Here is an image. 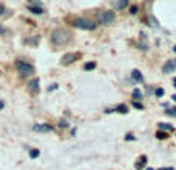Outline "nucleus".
<instances>
[{"mask_svg": "<svg viewBox=\"0 0 176 170\" xmlns=\"http://www.w3.org/2000/svg\"><path fill=\"white\" fill-rule=\"evenodd\" d=\"M23 42H25V44H30V45H38V44H39V36H34V38H27Z\"/></svg>", "mask_w": 176, "mask_h": 170, "instance_id": "4468645a", "label": "nucleus"}, {"mask_svg": "<svg viewBox=\"0 0 176 170\" xmlns=\"http://www.w3.org/2000/svg\"><path fill=\"white\" fill-rule=\"evenodd\" d=\"M130 11H131V14H137L139 8H137V6H131V10H130Z\"/></svg>", "mask_w": 176, "mask_h": 170, "instance_id": "a878e982", "label": "nucleus"}, {"mask_svg": "<svg viewBox=\"0 0 176 170\" xmlns=\"http://www.w3.org/2000/svg\"><path fill=\"white\" fill-rule=\"evenodd\" d=\"M33 130L39 131V133H50V131H53V127L48 123H41V125L36 123V125H33Z\"/></svg>", "mask_w": 176, "mask_h": 170, "instance_id": "6e6552de", "label": "nucleus"}, {"mask_svg": "<svg viewBox=\"0 0 176 170\" xmlns=\"http://www.w3.org/2000/svg\"><path fill=\"white\" fill-rule=\"evenodd\" d=\"M156 137H158V139H167V137H168V134H167V133H164V131H158V133H156Z\"/></svg>", "mask_w": 176, "mask_h": 170, "instance_id": "6ab92c4d", "label": "nucleus"}, {"mask_svg": "<svg viewBox=\"0 0 176 170\" xmlns=\"http://www.w3.org/2000/svg\"><path fill=\"white\" fill-rule=\"evenodd\" d=\"M133 106H134V108H137V109H143V106H142L140 103H137V102H133Z\"/></svg>", "mask_w": 176, "mask_h": 170, "instance_id": "393cba45", "label": "nucleus"}, {"mask_svg": "<svg viewBox=\"0 0 176 170\" xmlns=\"http://www.w3.org/2000/svg\"><path fill=\"white\" fill-rule=\"evenodd\" d=\"M173 50H174V53H176V45H174V47H173Z\"/></svg>", "mask_w": 176, "mask_h": 170, "instance_id": "72a5a7b5", "label": "nucleus"}, {"mask_svg": "<svg viewBox=\"0 0 176 170\" xmlns=\"http://www.w3.org/2000/svg\"><path fill=\"white\" fill-rule=\"evenodd\" d=\"M158 127H159V131H164V133H165V131H173V130H174L170 123H159Z\"/></svg>", "mask_w": 176, "mask_h": 170, "instance_id": "ddd939ff", "label": "nucleus"}, {"mask_svg": "<svg viewBox=\"0 0 176 170\" xmlns=\"http://www.w3.org/2000/svg\"><path fill=\"white\" fill-rule=\"evenodd\" d=\"M154 94H156V97H162V95H164V89H162V87H158V89L154 91Z\"/></svg>", "mask_w": 176, "mask_h": 170, "instance_id": "4be33fe9", "label": "nucleus"}, {"mask_svg": "<svg viewBox=\"0 0 176 170\" xmlns=\"http://www.w3.org/2000/svg\"><path fill=\"white\" fill-rule=\"evenodd\" d=\"M5 33H6V30H5L2 25H0V34H5Z\"/></svg>", "mask_w": 176, "mask_h": 170, "instance_id": "c85d7f7f", "label": "nucleus"}, {"mask_svg": "<svg viewBox=\"0 0 176 170\" xmlns=\"http://www.w3.org/2000/svg\"><path fill=\"white\" fill-rule=\"evenodd\" d=\"M115 111H117V112H122V114H126V112H128V106H126V105H118V106L115 108Z\"/></svg>", "mask_w": 176, "mask_h": 170, "instance_id": "2eb2a0df", "label": "nucleus"}, {"mask_svg": "<svg viewBox=\"0 0 176 170\" xmlns=\"http://www.w3.org/2000/svg\"><path fill=\"white\" fill-rule=\"evenodd\" d=\"M125 140H136V137L133 134H126V136H125Z\"/></svg>", "mask_w": 176, "mask_h": 170, "instance_id": "b1692460", "label": "nucleus"}, {"mask_svg": "<svg viewBox=\"0 0 176 170\" xmlns=\"http://www.w3.org/2000/svg\"><path fill=\"white\" fill-rule=\"evenodd\" d=\"M73 27H77L80 30H95L97 28V23L89 20V19H84V17H77L73 22Z\"/></svg>", "mask_w": 176, "mask_h": 170, "instance_id": "f03ea898", "label": "nucleus"}, {"mask_svg": "<svg viewBox=\"0 0 176 170\" xmlns=\"http://www.w3.org/2000/svg\"><path fill=\"white\" fill-rule=\"evenodd\" d=\"M165 114H167V115H176V108H168V109H165Z\"/></svg>", "mask_w": 176, "mask_h": 170, "instance_id": "aec40b11", "label": "nucleus"}, {"mask_svg": "<svg viewBox=\"0 0 176 170\" xmlns=\"http://www.w3.org/2000/svg\"><path fill=\"white\" fill-rule=\"evenodd\" d=\"M95 67H97L95 63H86V64H84V69H86V70H94Z\"/></svg>", "mask_w": 176, "mask_h": 170, "instance_id": "f3484780", "label": "nucleus"}, {"mask_svg": "<svg viewBox=\"0 0 176 170\" xmlns=\"http://www.w3.org/2000/svg\"><path fill=\"white\" fill-rule=\"evenodd\" d=\"M115 10H123V8H126L130 3H128V0H122V2H114L112 3Z\"/></svg>", "mask_w": 176, "mask_h": 170, "instance_id": "9b49d317", "label": "nucleus"}, {"mask_svg": "<svg viewBox=\"0 0 176 170\" xmlns=\"http://www.w3.org/2000/svg\"><path fill=\"white\" fill-rule=\"evenodd\" d=\"M28 91L33 92V94H36V92L39 91V78H33V80L28 83Z\"/></svg>", "mask_w": 176, "mask_h": 170, "instance_id": "1a4fd4ad", "label": "nucleus"}, {"mask_svg": "<svg viewBox=\"0 0 176 170\" xmlns=\"http://www.w3.org/2000/svg\"><path fill=\"white\" fill-rule=\"evenodd\" d=\"M171 100H173V102H176V94H174V95H171Z\"/></svg>", "mask_w": 176, "mask_h": 170, "instance_id": "7c9ffc66", "label": "nucleus"}, {"mask_svg": "<svg viewBox=\"0 0 176 170\" xmlns=\"http://www.w3.org/2000/svg\"><path fill=\"white\" fill-rule=\"evenodd\" d=\"M38 156H39V150H38V148L30 150V158H31V159H34V158H38Z\"/></svg>", "mask_w": 176, "mask_h": 170, "instance_id": "a211bd4d", "label": "nucleus"}, {"mask_svg": "<svg viewBox=\"0 0 176 170\" xmlns=\"http://www.w3.org/2000/svg\"><path fill=\"white\" fill-rule=\"evenodd\" d=\"M80 56H81V55L77 53V52H69V53H66V55L62 56L61 64H62V66H69V64H72L73 61H77V58H80Z\"/></svg>", "mask_w": 176, "mask_h": 170, "instance_id": "39448f33", "label": "nucleus"}, {"mask_svg": "<svg viewBox=\"0 0 176 170\" xmlns=\"http://www.w3.org/2000/svg\"><path fill=\"white\" fill-rule=\"evenodd\" d=\"M59 127H61V128H69L70 125H69L67 120H61V122H59Z\"/></svg>", "mask_w": 176, "mask_h": 170, "instance_id": "5701e85b", "label": "nucleus"}, {"mask_svg": "<svg viewBox=\"0 0 176 170\" xmlns=\"http://www.w3.org/2000/svg\"><path fill=\"white\" fill-rule=\"evenodd\" d=\"M3 13H5V5L0 3V14H3Z\"/></svg>", "mask_w": 176, "mask_h": 170, "instance_id": "cd10ccee", "label": "nucleus"}, {"mask_svg": "<svg viewBox=\"0 0 176 170\" xmlns=\"http://www.w3.org/2000/svg\"><path fill=\"white\" fill-rule=\"evenodd\" d=\"M131 77H133V80H134L136 83H143V75L140 74L139 70H133V72H131Z\"/></svg>", "mask_w": 176, "mask_h": 170, "instance_id": "9d476101", "label": "nucleus"}, {"mask_svg": "<svg viewBox=\"0 0 176 170\" xmlns=\"http://www.w3.org/2000/svg\"><path fill=\"white\" fill-rule=\"evenodd\" d=\"M98 20L102 22V23H112L114 20H115V16H114V13L112 11H109V10H106V11H102L98 14Z\"/></svg>", "mask_w": 176, "mask_h": 170, "instance_id": "20e7f679", "label": "nucleus"}, {"mask_svg": "<svg viewBox=\"0 0 176 170\" xmlns=\"http://www.w3.org/2000/svg\"><path fill=\"white\" fill-rule=\"evenodd\" d=\"M16 69H17V72L22 77H27V75H33L34 74V67L31 64H28V63H25V61H20V59L16 61Z\"/></svg>", "mask_w": 176, "mask_h": 170, "instance_id": "7ed1b4c3", "label": "nucleus"}, {"mask_svg": "<svg viewBox=\"0 0 176 170\" xmlns=\"http://www.w3.org/2000/svg\"><path fill=\"white\" fill-rule=\"evenodd\" d=\"M145 164H146V156H145V155H142V156L139 158V161L136 162V168H139V170H140V168H143V167H145Z\"/></svg>", "mask_w": 176, "mask_h": 170, "instance_id": "f8f14e48", "label": "nucleus"}, {"mask_svg": "<svg viewBox=\"0 0 176 170\" xmlns=\"http://www.w3.org/2000/svg\"><path fill=\"white\" fill-rule=\"evenodd\" d=\"M174 69H176V59H168V61L162 66V72H164V74L174 72Z\"/></svg>", "mask_w": 176, "mask_h": 170, "instance_id": "0eeeda50", "label": "nucleus"}, {"mask_svg": "<svg viewBox=\"0 0 176 170\" xmlns=\"http://www.w3.org/2000/svg\"><path fill=\"white\" fill-rule=\"evenodd\" d=\"M27 8H28L33 14H42V13H44L42 3H39V2H28V3H27Z\"/></svg>", "mask_w": 176, "mask_h": 170, "instance_id": "423d86ee", "label": "nucleus"}, {"mask_svg": "<svg viewBox=\"0 0 176 170\" xmlns=\"http://www.w3.org/2000/svg\"><path fill=\"white\" fill-rule=\"evenodd\" d=\"M55 89H58V84H53V86H50V87H48V92H52V91H55Z\"/></svg>", "mask_w": 176, "mask_h": 170, "instance_id": "bb28decb", "label": "nucleus"}, {"mask_svg": "<svg viewBox=\"0 0 176 170\" xmlns=\"http://www.w3.org/2000/svg\"><path fill=\"white\" fill-rule=\"evenodd\" d=\"M3 106H5V103H3V102H0V109H2Z\"/></svg>", "mask_w": 176, "mask_h": 170, "instance_id": "2f4dec72", "label": "nucleus"}, {"mask_svg": "<svg viewBox=\"0 0 176 170\" xmlns=\"http://www.w3.org/2000/svg\"><path fill=\"white\" fill-rule=\"evenodd\" d=\"M148 170H154V168H148Z\"/></svg>", "mask_w": 176, "mask_h": 170, "instance_id": "f704fd0d", "label": "nucleus"}, {"mask_svg": "<svg viewBox=\"0 0 176 170\" xmlns=\"http://www.w3.org/2000/svg\"><path fill=\"white\" fill-rule=\"evenodd\" d=\"M150 25L156 28V27H159V23L156 22V19H154V17H150Z\"/></svg>", "mask_w": 176, "mask_h": 170, "instance_id": "412c9836", "label": "nucleus"}, {"mask_svg": "<svg viewBox=\"0 0 176 170\" xmlns=\"http://www.w3.org/2000/svg\"><path fill=\"white\" fill-rule=\"evenodd\" d=\"M161 170H174V168H173V167H162Z\"/></svg>", "mask_w": 176, "mask_h": 170, "instance_id": "c756f323", "label": "nucleus"}, {"mask_svg": "<svg viewBox=\"0 0 176 170\" xmlns=\"http://www.w3.org/2000/svg\"><path fill=\"white\" fill-rule=\"evenodd\" d=\"M173 86H174V87H176V78H174V80H173Z\"/></svg>", "mask_w": 176, "mask_h": 170, "instance_id": "473e14b6", "label": "nucleus"}, {"mask_svg": "<svg viewBox=\"0 0 176 170\" xmlns=\"http://www.w3.org/2000/svg\"><path fill=\"white\" fill-rule=\"evenodd\" d=\"M133 99H134V100H140V99H142V91L134 89V91H133Z\"/></svg>", "mask_w": 176, "mask_h": 170, "instance_id": "dca6fc26", "label": "nucleus"}, {"mask_svg": "<svg viewBox=\"0 0 176 170\" xmlns=\"http://www.w3.org/2000/svg\"><path fill=\"white\" fill-rule=\"evenodd\" d=\"M52 44L56 45V47H61V45H67L70 41H72V33L66 28H55L52 31Z\"/></svg>", "mask_w": 176, "mask_h": 170, "instance_id": "f257e3e1", "label": "nucleus"}]
</instances>
